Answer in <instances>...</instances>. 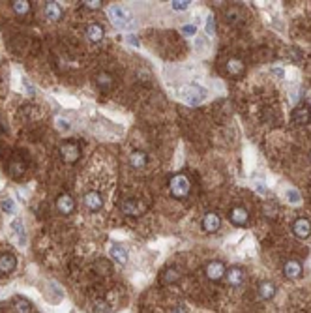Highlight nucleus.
Masks as SVG:
<instances>
[{
	"label": "nucleus",
	"mask_w": 311,
	"mask_h": 313,
	"mask_svg": "<svg viewBox=\"0 0 311 313\" xmlns=\"http://www.w3.org/2000/svg\"><path fill=\"white\" fill-rule=\"evenodd\" d=\"M11 8H13V11H15L17 15L23 17V15H28V13H30V8H32V6H30L28 0H13V2H11Z\"/></svg>",
	"instance_id": "26"
},
{
	"label": "nucleus",
	"mask_w": 311,
	"mask_h": 313,
	"mask_svg": "<svg viewBox=\"0 0 311 313\" xmlns=\"http://www.w3.org/2000/svg\"><path fill=\"white\" fill-rule=\"evenodd\" d=\"M287 197H289L291 203H300V193H298L296 189H289V191H287Z\"/></svg>",
	"instance_id": "32"
},
{
	"label": "nucleus",
	"mask_w": 311,
	"mask_h": 313,
	"mask_svg": "<svg viewBox=\"0 0 311 313\" xmlns=\"http://www.w3.org/2000/svg\"><path fill=\"white\" fill-rule=\"evenodd\" d=\"M43 13L49 21H59L62 17V8L59 6V2H45Z\"/></svg>",
	"instance_id": "21"
},
{
	"label": "nucleus",
	"mask_w": 311,
	"mask_h": 313,
	"mask_svg": "<svg viewBox=\"0 0 311 313\" xmlns=\"http://www.w3.org/2000/svg\"><path fill=\"white\" fill-rule=\"evenodd\" d=\"M120 210H122V214H126V216H129V218H139L141 214H144L146 212V204L141 201V199H126V201H122V204H120Z\"/></svg>",
	"instance_id": "3"
},
{
	"label": "nucleus",
	"mask_w": 311,
	"mask_h": 313,
	"mask_svg": "<svg viewBox=\"0 0 311 313\" xmlns=\"http://www.w3.org/2000/svg\"><path fill=\"white\" fill-rule=\"evenodd\" d=\"M169 313H187V310H186L184 306H175V308H171V310H169Z\"/></svg>",
	"instance_id": "35"
},
{
	"label": "nucleus",
	"mask_w": 311,
	"mask_h": 313,
	"mask_svg": "<svg viewBox=\"0 0 311 313\" xmlns=\"http://www.w3.org/2000/svg\"><path fill=\"white\" fill-rule=\"evenodd\" d=\"M83 203L90 212H100L103 208V197H101L100 191H88L84 195Z\"/></svg>",
	"instance_id": "15"
},
{
	"label": "nucleus",
	"mask_w": 311,
	"mask_h": 313,
	"mask_svg": "<svg viewBox=\"0 0 311 313\" xmlns=\"http://www.w3.org/2000/svg\"><path fill=\"white\" fill-rule=\"evenodd\" d=\"M25 171H26V165L23 163L21 160H17V158H13V160L8 163V173H9V177H13V178H21L23 175H25Z\"/></svg>",
	"instance_id": "24"
},
{
	"label": "nucleus",
	"mask_w": 311,
	"mask_h": 313,
	"mask_svg": "<svg viewBox=\"0 0 311 313\" xmlns=\"http://www.w3.org/2000/svg\"><path fill=\"white\" fill-rule=\"evenodd\" d=\"M11 229H13V233H15V237L21 240L23 238V242H25V231H23V221L21 220H15L11 223Z\"/></svg>",
	"instance_id": "27"
},
{
	"label": "nucleus",
	"mask_w": 311,
	"mask_h": 313,
	"mask_svg": "<svg viewBox=\"0 0 311 313\" xmlns=\"http://www.w3.org/2000/svg\"><path fill=\"white\" fill-rule=\"evenodd\" d=\"M187 6H189V2H186V0H173L171 2V8L177 9V11H184V9H187Z\"/></svg>",
	"instance_id": "31"
},
{
	"label": "nucleus",
	"mask_w": 311,
	"mask_h": 313,
	"mask_svg": "<svg viewBox=\"0 0 311 313\" xmlns=\"http://www.w3.org/2000/svg\"><path fill=\"white\" fill-rule=\"evenodd\" d=\"M204 274H206V278L210 281H221L225 278V274H227V266L221 261H210L206 262V266H204Z\"/></svg>",
	"instance_id": "5"
},
{
	"label": "nucleus",
	"mask_w": 311,
	"mask_h": 313,
	"mask_svg": "<svg viewBox=\"0 0 311 313\" xmlns=\"http://www.w3.org/2000/svg\"><path fill=\"white\" fill-rule=\"evenodd\" d=\"M13 308H15L17 313H30L32 312V304H30V300L25 298V296H15V298H13Z\"/></svg>",
	"instance_id": "25"
},
{
	"label": "nucleus",
	"mask_w": 311,
	"mask_h": 313,
	"mask_svg": "<svg viewBox=\"0 0 311 313\" xmlns=\"http://www.w3.org/2000/svg\"><path fill=\"white\" fill-rule=\"evenodd\" d=\"M291 120H293V124L296 126H308L311 122V109L308 103H300V105H296L295 111L291 113Z\"/></svg>",
	"instance_id": "4"
},
{
	"label": "nucleus",
	"mask_w": 311,
	"mask_h": 313,
	"mask_svg": "<svg viewBox=\"0 0 311 313\" xmlns=\"http://www.w3.org/2000/svg\"><path fill=\"white\" fill-rule=\"evenodd\" d=\"M86 9H101L103 8V0H83L81 2Z\"/></svg>",
	"instance_id": "29"
},
{
	"label": "nucleus",
	"mask_w": 311,
	"mask_h": 313,
	"mask_svg": "<svg viewBox=\"0 0 311 313\" xmlns=\"http://www.w3.org/2000/svg\"><path fill=\"white\" fill-rule=\"evenodd\" d=\"M225 279H227V283L231 287H242L246 281V272L244 268H240V266H231L225 274Z\"/></svg>",
	"instance_id": "10"
},
{
	"label": "nucleus",
	"mask_w": 311,
	"mask_h": 313,
	"mask_svg": "<svg viewBox=\"0 0 311 313\" xmlns=\"http://www.w3.org/2000/svg\"><path fill=\"white\" fill-rule=\"evenodd\" d=\"M293 235L300 240H308L311 237V221L308 218H296L293 223Z\"/></svg>",
	"instance_id": "9"
},
{
	"label": "nucleus",
	"mask_w": 311,
	"mask_h": 313,
	"mask_svg": "<svg viewBox=\"0 0 311 313\" xmlns=\"http://www.w3.org/2000/svg\"><path fill=\"white\" fill-rule=\"evenodd\" d=\"M0 313H2V308H0Z\"/></svg>",
	"instance_id": "41"
},
{
	"label": "nucleus",
	"mask_w": 311,
	"mask_h": 313,
	"mask_svg": "<svg viewBox=\"0 0 311 313\" xmlns=\"http://www.w3.org/2000/svg\"><path fill=\"white\" fill-rule=\"evenodd\" d=\"M204 94H206L204 88H201V86H197V85H191L184 90V98L189 105H197V103H201L202 100H204Z\"/></svg>",
	"instance_id": "13"
},
{
	"label": "nucleus",
	"mask_w": 311,
	"mask_h": 313,
	"mask_svg": "<svg viewBox=\"0 0 311 313\" xmlns=\"http://www.w3.org/2000/svg\"><path fill=\"white\" fill-rule=\"evenodd\" d=\"M96 268H101V274H103V276H105V274H109V268L103 264V261L98 262V264H96Z\"/></svg>",
	"instance_id": "37"
},
{
	"label": "nucleus",
	"mask_w": 311,
	"mask_h": 313,
	"mask_svg": "<svg viewBox=\"0 0 311 313\" xmlns=\"http://www.w3.org/2000/svg\"><path fill=\"white\" fill-rule=\"evenodd\" d=\"M57 210L62 214V216H69V214H73L75 212V199L71 197L69 193H60L57 197Z\"/></svg>",
	"instance_id": "6"
},
{
	"label": "nucleus",
	"mask_w": 311,
	"mask_h": 313,
	"mask_svg": "<svg viewBox=\"0 0 311 313\" xmlns=\"http://www.w3.org/2000/svg\"><path fill=\"white\" fill-rule=\"evenodd\" d=\"M94 312L96 313H111V306L105 300H96L94 302Z\"/></svg>",
	"instance_id": "28"
},
{
	"label": "nucleus",
	"mask_w": 311,
	"mask_h": 313,
	"mask_svg": "<svg viewBox=\"0 0 311 313\" xmlns=\"http://www.w3.org/2000/svg\"><path fill=\"white\" fill-rule=\"evenodd\" d=\"M109 15L113 19V23L117 26H126L131 23V15H129V11H126L124 8H120V6H113L109 9Z\"/></svg>",
	"instance_id": "12"
},
{
	"label": "nucleus",
	"mask_w": 311,
	"mask_h": 313,
	"mask_svg": "<svg viewBox=\"0 0 311 313\" xmlns=\"http://www.w3.org/2000/svg\"><path fill=\"white\" fill-rule=\"evenodd\" d=\"M221 227V218H219L218 212H206L204 218H202V229L204 233H218Z\"/></svg>",
	"instance_id": "11"
},
{
	"label": "nucleus",
	"mask_w": 311,
	"mask_h": 313,
	"mask_svg": "<svg viewBox=\"0 0 311 313\" xmlns=\"http://www.w3.org/2000/svg\"><path fill=\"white\" fill-rule=\"evenodd\" d=\"M86 38L92 43H100L105 38V28L100 23H90V25L86 26Z\"/></svg>",
	"instance_id": "19"
},
{
	"label": "nucleus",
	"mask_w": 311,
	"mask_h": 313,
	"mask_svg": "<svg viewBox=\"0 0 311 313\" xmlns=\"http://www.w3.org/2000/svg\"><path fill=\"white\" fill-rule=\"evenodd\" d=\"M127 42L133 43V45H139V42H137V38H135V36H127Z\"/></svg>",
	"instance_id": "39"
},
{
	"label": "nucleus",
	"mask_w": 311,
	"mask_h": 313,
	"mask_svg": "<svg viewBox=\"0 0 311 313\" xmlns=\"http://www.w3.org/2000/svg\"><path fill=\"white\" fill-rule=\"evenodd\" d=\"M109 255H111V259L115 262H118V264H126L127 259H129L127 250L122 244H118V242H115V244L109 248Z\"/></svg>",
	"instance_id": "17"
},
{
	"label": "nucleus",
	"mask_w": 311,
	"mask_h": 313,
	"mask_svg": "<svg viewBox=\"0 0 311 313\" xmlns=\"http://www.w3.org/2000/svg\"><path fill=\"white\" fill-rule=\"evenodd\" d=\"M0 208L6 212V214H13V212H15V204H13L11 199H4L2 204H0Z\"/></svg>",
	"instance_id": "30"
},
{
	"label": "nucleus",
	"mask_w": 311,
	"mask_h": 313,
	"mask_svg": "<svg viewBox=\"0 0 311 313\" xmlns=\"http://www.w3.org/2000/svg\"><path fill=\"white\" fill-rule=\"evenodd\" d=\"M272 71H274V73H276L278 77H283V75H285V73H283V69H281V68H274Z\"/></svg>",
	"instance_id": "38"
},
{
	"label": "nucleus",
	"mask_w": 311,
	"mask_h": 313,
	"mask_svg": "<svg viewBox=\"0 0 311 313\" xmlns=\"http://www.w3.org/2000/svg\"><path fill=\"white\" fill-rule=\"evenodd\" d=\"M206 30H208V34H214V17H208V21H206Z\"/></svg>",
	"instance_id": "36"
},
{
	"label": "nucleus",
	"mask_w": 311,
	"mask_h": 313,
	"mask_svg": "<svg viewBox=\"0 0 311 313\" xmlns=\"http://www.w3.org/2000/svg\"><path fill=\"white\" fill-rule=\"evenodd\" d=\"M225 69H227L229 75L240 77L246 71V64L240 59H238V57H233V59L227 60V64H225Z\"/></svg>",
	"instance_id": "20"
},
{
	"label": "nucleus",
	"mask_w": 311,
	"mask_h": 313,
	"mask_svg": "<svg viewBox=\"0 0 311 313\" xmlns=\"http://www.w3.org/2000/svg\"><path fill=\"white\" fill-rule=\"evenodd\" d=\"M17 266V257L11 251H2L0 253V274H11Z\"/></svg>",
	"instance_id": "14"
},
{
	"label": "nucleus",
	"mask_w": 311,
	"mask_h": 313,
	"mask_svg": "<svg viewBox=\"0 0 311 313\" xmlns=\"http://www.w3.org/2000/svg\"><path fill=\"white\" fill-rule=\"evenodd\" d=\"M180 279H182V272L178 270L177 266H167L161 272V283L163 285H175Z\"/></svg>",
	"instance_id": "18"
},
{
	"label": "nucleus",
	"mask_w": 311,
	"mask_h": 313,
	"mask_svg": "<svg viewBox=\"0 0 311 313\" xmlns=\"http://www.w3.org/2000/svg\"><path fill=\"white\" fill-rule=\"evenodd\" d=\"M310 160H311V150H310Z\"/></svg>",
	"instance_id": "40"
},
{
	"label": "nucleus",
	"mask_w": 311,
	"mask_h": 313,
	"mask_svg": "<svg viewBox=\"0 0 311 313\" xmlns=\"http://www.w3.org/2000/svg\"><path fill=\"white\" fill-rule=\"evenodd\" d=\"M169 191L175 199H186L191 191V180L186 173H177L169 180Z\"/></svg>",
	"instance_id": "1"
},
{
	"label": "nucleus",
	"mask_w": 311,
	"mask_h": 313,
	"mask_svg": "<svg viewBox=\"0 0 311 313\" xmlns=\"http://www.w3.org/2000/svg\"><path fill=\"white\" fill-rule=\"evenodd\" d=\"M283 274H285V278L291 279V281L300 279L302 278V274H304L302 262L298 261V259H289V261L283 264Z\"/></svg>",
	"instance_id": "7"
},
{
	"label": "nucleus",
	"mask_w": 311,
	"mask_h": 313,
	"mask_svg": "<svg viewBox=\"0 0 311 313\" xmlns=\"http://www.w3.org/2000/svg\"><path fill=\"white\" fill-rule=\"evenodd\" d=\"M229 221L236 227H246L248 221H249V212L244 206H235L229 212Z\"/></svg>",
	"instance_id": "8"
},
{
	"label": "nucleus",
	"mask_w": 311,
	"mask_h": 313,
	"mask_svg": "<svg viewBox=\"0 0 311 313\" xmlns=\"http://www.w3.org/2000/svg\"><path fill=\"white\" fill-rule=\"evenodd\" d=\"M57 122H59V129H62V131H64V129H69V122H67V120H64V119H57Z\"/></svg>",
	"instance_id": "34"
},
{
	"label": "nucleus",
	"mask_w": 311,
	"mask_h": 313,
	"mask_svg": "<svg viewBox=\"0 0 311 313\" xmlns=\"http://www.w3.org/2000/svg\"><path fill=\"white\" fill-rule=\"evenodd\" d=\"M94 81H96V85L100 86L101 90H109L113 83H115V79H113L109 71H98L96 77H94Z\"/></svg>",
	"instance_id": "23"
},
{
	"label": "nucleus",
	"mask_w": 311,
	"mask_h": 313,
	"mask_svg": "<svg viewBox=\"0 0 311 313\" xmlns=\"http://www.w3.org/2000/svg\"><path fill=\"white\" fill-rule=\"evenodd\" d=\"M276 293H278L276 283H272L268 279H264V281H261V283L257 285V295H259L261 300H272V298L276 296Z\"/></svg>",
	"instance_id": "16"
},
{
	"label": "nucleus",
	"mask_w": 311,
	"mask_h": 313,
	"mask_svg": "<svg viewBox=\"0 0 311 313\" xmlns=\"http://www.w3.org/2000/svg\"><path fill=\"white\" fill-rule=\"evenodd\" d=\"M146 163H148V156L143 150H135V152L129 154V165L133 169H143Z\"/></svg>",
	"instance_id": "22"
},
{
	"label": "nucleus",
	"mask_w": 311,
	"mask_h": 313,
	"mask_svg": "<svg viewBox=\"0 0 311 313\" xmlns=\"http://www.w3.org/2000/svg\"><path fill=\"white\" fill-rule=\"evenodd\" d=\"M182 32H184V36H193L195 32H197V26L195 25H184L182 26Z\"/></svg>",
	"instance_id": "33"
},
{
	"label": "nucleus",
	"mask_w": 311,
	"mask_h": 313,
	"mask_svg": "<svg viewBox=\"0 0 311 313\" xmlns=\"http://www.w3.org/2000/svg\"><path fill=\"white\" fill-rule=\"evenodd\" d=\"M59 154L64 163H77L79 158H81V144L77 141H64V143L59 146Z\"/></svg>",
	"instance_id": "2"
}]
</instances>
